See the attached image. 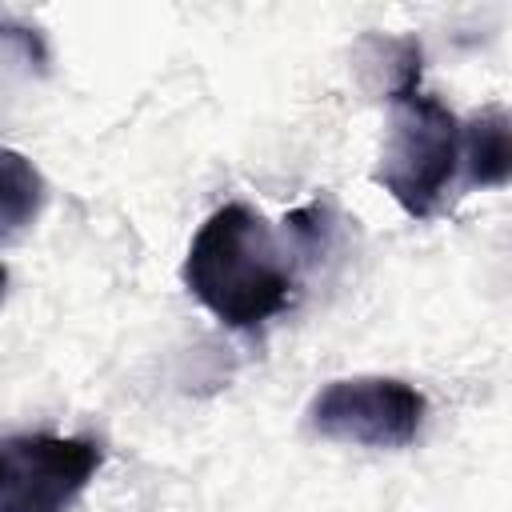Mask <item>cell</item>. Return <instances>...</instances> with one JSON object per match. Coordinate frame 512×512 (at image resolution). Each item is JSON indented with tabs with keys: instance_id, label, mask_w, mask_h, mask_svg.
Here are the masks:
<instances>
[{
	"instance_id": "1",
	"label": "cell",
	"mask_w": 512,
	"mask_h": 512,
	"mask_svg": "<svg viewBox=\"0 0 512 512\" xmlns=\"http://www.w3.org/2000/svg\"><path fill=\"white\" fill-rule=\"evenodd\" d=\"M184 284L228 328L272 320L288 308L296 288L288 252L272 224L240 200L216 208L200 224L184 256Z\"/></svg>"
},
{
	"instance_id": "2",
	"label": "cell",
	"mask_w": 512,
	"mask_h": 512,
	"mask_svg": "<svg viewBox=\"0 0 512 512\" xmlns=\"http://www.w3.org/2000/svg\"><path fill=\"white\" fill-rule=\"evenodd\" d=\"M388 136L376 168V184L392 192V200L408 216H432L460 168V120L436 96L420 92V84L388 96Z\"/></svg>"
},
{
	"instance_id": "3",
	"label": "cell",
	"mask_w": 512,
	"mask_h": 512,
	"mask_svg": "<svg viewBox=\"0 0 512 512\" xmlns=\"http://www.w3.org/2000/svg\"><path fill=\"white\" fill-rule=\"evenodd\" d=\"M424 396L392 376H348L332 380L308 408V424L340 444L404 448L424 424Z\"/></svg>"
},
{
	"instance_id": "4",
	"label": "cell",
	"mask_w": 512,
	"mask_h": 512,
	"mask_svg": "<svg viewBox=\"0 0 512 512\" xmlns=\"http://www.w3.org/2000/svg\"><path fill=\"white\" fill-rule=\"evenodd\" d=\"M104 452L84 436H8L0 440V512H64Z\"/></svg>"
},
{
	"instance_id": "5",
	"label": "cell",
	"mask_w": 512,
	"mask_h": 512,
	"mask_svg": "<svg viewBox=\"0 0 512 512\" xmlns=\"http://www.w3.org/2000/svg\"><path fill=\"white\" fill-rule=\"evenodd\" d=\"M460 164L468 168V184L500 188L512 172V140L504 108H484L460 128Z\"/></svg>"
},
{
	"instance_id": "6",
	"label": "cell",
	"mask_w": 512,
	"mask_h": 512,
	"mask_svg": "<svg viewBox=\"0 0 512 512\" xmlns=\"http://www.w3.org/2000/svg\"><path fill=\"white\" fill-rule=\"evenodd\" d=\"M44 208V176L12 148H0V240L20 236Z\"/></svg>"
},
{
	"instance_id": "7",
	"label": "cell",
	"mask_w": 512,
	"mask_h": 512,
	"mask_svg": "<svg viewBox=\"0 0 512 512\" xmlns=\"http://www.w3.org/2000/svg\"><path fill=\"white\" fill-rule=\"evenodd\" d=\"M4 284H8V272H4V264H0V296H4Z\"/></svg>"
}]
</instances>
